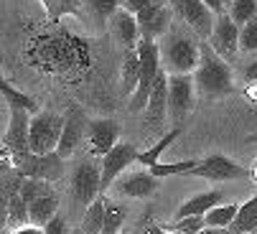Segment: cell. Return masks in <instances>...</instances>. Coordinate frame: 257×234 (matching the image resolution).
<instances>
[{"label":"cell","instance_id":"cell-1","mask_svg":"<svg viewBox=\"0 0 257 234\" xmlns=\"http://www.w3.org/2000/svg\"><path fill=\"white\" fill-rule=\"evenodd\" d=\"M196 94L201 97H224L234 92V71L227 59L219 56L209 44L201 41V59L199 69L194 71Z\"/></svg>","mask_w":257,"mask_h":234},{"label":"cell","instance_id":"cell-2","mask_svg":"<svg viewBox=\"0 0 257 234\" xmlns=\"http://www.w3.org/2000/svg\"><path fill=\"white\" fill-rule=\"evenodd\" d=\"M158 44H161V61L168 74H194L199 69L201 44L189 31L173 26Z\"/></svg>","mask_w":257,"mask_h":234},{"label":"cell","instance_id":"cell-3","mask_svg":"<svg viewBox=\"0 0 257 234\" xmlns=\"http://www.w3.org/2000/svg\"><path fill=\"white\" fill-rule=\"evenodd\" d=\"M138 56H140V66H143V74H140V84L135 89V94L130 97V112H145L148 107V99H151V92L158 82V76L163 71V61H161V44L158 41H151V38H140L138 44Z\"/></svg>","mask_w":257,"mask_h":234},{"label":"cell","instance_id":"cell-4","mask_svg":"<svg viewBox=\"0 0 257 234\" xmlns=\"http://www.w3.org/2000/svg\"><path fill=\"white\" fill-rule=\"evenodd\" d=\"M61 135H64V117L61 114H56L51 109H41L31 117V153L33 155L56 153Z\"/></svg>","mask_w":257,"mask_h":234},{"label":"cell","instance_id":"cell-5","mask_svg":"<svg viewBox=\"0 0 257 234\" xmlns=\"http://www.w3.org/2000/svg\"><path fill=\"white\" fill-rule=\"evenodd\" d=\"M102 193V166L92 158H84L71 171V196L74 204L89 209Z\"/></svg>","mask_w":257,"mask_h":234},{"label":"cell","instance_id":"cell-6","mask_svg":"<svg viewBox=\"0 0 257 234\" xmlns=\"http://www.w3.org/2000/svg\"><path fill=\"white\" fill-rule=\"evenodd\" d=\"M194 99H196L194 74H168V114L176 123V128L194 109Z\"/></svg>","mask_w":257,"mask_h":234},{"label":"cell","instance_id":"cell-7","mask_svg":"<svg viewBox=\"0 0 257 234\" xmlns=\"http://www.w3.org/2000/svg\"><path fill=\"white\" fill-rule=\"evenodd\" d=\"M31 112L18 109V107H8V128L3 135V148L6 153H11L13 158L31 153Z\"/></svg>","mask_w":257,"mask_h":234},{"label":"cell","instance_id":"cell-8","mask_svg":"<svg viewBox=\"0 0 257 234\" xmlns=\"http://www.w3.org/2000/svg\"><path fill=\"white\" fill-rule=\"evenodd\" d=\"M138 148L133 145V143H125V140H120L112 150H109L104 158H99V166H102V196L112 188V183L122 176V173H127V168L133 166V163H138Z\"/></svg>","mask_w":257,"mask_h":234},{"label":"cell","instance_id":"cell-9","mask_svg":"<svg viewBox=\"0 0 257 234\" xmlns=\"http://www.w3.org/2000/svg\"><path fill=\"white\" fill-rule=\"evenodd\" d=\"M13 161H16V168L21 176L36 178V181L51 183V181L61 178V173H64V158L59 153H46V155L28 153V155H21V158H13Z\"/></svg>","mask_w":257,"mask_h":234},{"label":"cell","instance_id":"cell-10","mask_svg":"<svg viewBox=\"0 0 257 234\" xmlns=\"http://www.w3.org/2000/svg\"><path fill=\"white\" fill-rule=\"evenodd\" d=\"M171 11L186 23L196 36L201 38H209L211 31H214V23H216V16L206 8L204 0H168Z\"/></svg>","mask_w":257,"mask_h":234},{"label":"cell","instance_id":"cell-11","mask_svg":"<svg viewBox=\"0 0 257 234\" xmlns=\"http://www.w3.org/2000/svg\"><path fill=\"white\" fill-rule=\"evenodd\" d=\"M194 178H204V181H214V183H229V181H239L247 176V168L239 166L237 161L227 158V155H209V158L199 161L196 168H191Z\"/></svg>","mask_w":257,"mask_h":234},{"label":"cell","instance_id":"cell-12","mask_svg":"<svg viewBox=\"0 0 257 234\" xmlns=\"http://www.w3.org/2000/svg\"><path fill=\"white\" fill-rule=\"evenodd\" d=\"M161 188V178H156L151 171H127L115 183L112 191L117 199H151Z\"/></svg>","mask_w":257,"mask_h":234},{"label":"cell","instance_id":"cell-13","mask_svg":"<svg viewBox=\"0 0 257 234\" xmlns=\"http://www.w3.org/2000/svg\"><path fill=\"white\" fill-rule=\"evenodd\" d=\"M239 26L229 18V13L224 16H216V23H214V31L211 36L206 38V44L227 61H232L237 54H239Z\"/></svg>","mask_w":257,"mask_h":234},{"label":"cell","instance_id":"cell-14","mask_svg":"<svg viewBox=\"0 0 257 234\" xmlns=\"http://www.w3.org/2000/svg\"><path fill=\"white\" fill-rule=\"evenodd\" d=\"M138 26H140V36H143V38L161 41V38L173 28L168 0H156L153 6H148L145 11H140V13H138Z\"/></svg>","mask_w":257,"mask_h":234},{"label":"cell","instance_id":"cell-15","mask_svg":"<svg viewBox=\"0 0 257 234\" xmlns=\"http://www.w3.org/2000/svg\"><path fill=\"white\" fill-rule=\"evenodd\" d=\"M117 143H120V125L115 120H107V117H102V120H89L87 145H89V153L94 158H104Z\"/></svg>","mask_w":257,"mask_h":234},{"label":"cell","instance_id":"cell-16","mask_svg":"<svg viewBox=\"0 0 257 234\" xmlns=\"http://www.w3.org/2000/svg\"><path fill=\"white\" fill-rule=\"evenodd\" d=\"M107 23H109V33H112L115 44H117L122 51L138 49V44H140L143 36H140V26H138V16H135V13L120 8Z\"/></svg>","mask_w":257,"mask_h":234},{"label":"cell","instance_id":"cell-17","mask_svg":"<svg viewBox=\"0 0 257 234\" xmlns=\"http://www.w3.org/2000/svg\"><path fill=\"white\" fill-rule=\"evenodd\" d=\"M87 128H89V120L79 109H69L64 114V135H61V143L56 148V153L61 158H69L82 145V140H87Z\"/></svg>","mask_w":257,"mask_h":234},{"label":"cell","instance_id":"cell-18","mask_svg":"<svg viewBox=\"0 0 257 234\" xmlns=\"http://www.w3.org/2000/svg\"><path fill=\"white\" fill-rule=\"evenodd\" d=\"M227 204L224 201V191L222 188H214V191H204V193H196V196H191L189 201H183L178 209H176V216L173 221L178 219H186V216H206L211 209Z\"/></svg>","mask_w":257,"mask_h":234},{"label":"cell","instance_id":"cell-19","mask_svg":"<svg viewBox=\"0 0 257 234\" xmlns=\"http://www.w3.org/2000/svg\"><path fill=\"white\" fill-rule=\"evenodd\" d=\"M168 114V71L163 69L158 82L151 92V99H148V107H145V117H148L151 125H161Z\"/></svg>","mask_w":257,"mask_h":234},{"label":"cell","instance_id":"cell-20","mask_svg":"<svg viewBox=\"0 0 257 234\" xmlns=\"http://www.w3.org/2000/svg\"><path fill=\"white\" fill-rule=\"evenodd\" d=\"M140 74H143V66H140V56H138V49L133 51H125L122 56V66H120V92L122 97H133L138 84H140Z\"/></svg>","mask_w":257,"mask_h":234},{"label":"cell","instance_id":"cell-21","mask_svg":"<svg viewBox=\"0 0 257 234\" xmlns=\"http://www.w3.org/2000/svg\"><path fill=\"white\" fill-rule=\"evenodd\" d=\"M28 211H31V224H36V226H46L51 219H56L59 216V196L54 193V188L46 191L36 201H31Z\"/></svg>","mask_w":257,"mask_h":234},{"label":"cell","instance_id":"cell-22","mask_svg":"<svg viewBox=\"0 0 257 234\" xmlns=\"http://www.w3.org/2000/svg\"><path fill=\"white\" fill-rule=\"evenodd\" d=\"M229 234H257V193L239 204V214L229 226Z\"/></svg>","mask_w":257,"mask_h":234},{"label":"cell","instance_id":"cell-23","mask_svg":"<svg viewBox=\"0 0 257 234\" xmlns=\"http://www.w3.org/2000/svg\"><path fill=\"white\" fill-rule=\"evenodd\" d=\"M181 135V128H173L171 133H166L158 143H153L148 150H143V153H138V163L143 166V168H153L156 163H161V155L176 143V138Z\"/></svg>","mask_w":257,"mask_h":234},{"label":"cell","instance_id":"cell-24","mask_svg":"<svg viewBox=\"0 0 257 234\" xmlns=\"http://www.w3.org/2000/svg\"><path fill=\"white\" fill-rule=\"evenodd\" d=\"M39 3L44 6L49 21H61L66 16H82L84 13V3L82 0H39Z\"/></svg>","mask_w":257,"mask_h":234},{"label":"cell","instance_id":"cell-25","mask_svg":"<svg viewBox=\"0 0 257 234\" xmlns=\"http://www.w3.org/2000/svg\"><path fill=\"white\" fill-rule=\"evenodd\" d=\"M104 209H107V196H99L89 209H84L79 229L84 234H102L104 231Z\"/></svg>","mask_w":257,"mask_h":234},{"label":"cell","instance_id":"cell-26","mask_svg":"<svg viewBox=\"0 0 257 234\" xmlns=\"http://www.w3.org/2000/svg\"><path fill=\"white\" fill-rule=\"evenodd\" d=\"M237 214H239V204H222V206L211 209L204 216V221H206L209 229H229L234 224Z\"/></svg>","mask_w":257,"mask_h":234},{"label":"cell","instance_id":"cell-27","mask_svg":"<svg viewBox=\"0 0 257 234\" xmlns=\"http://www.w3.org/2000/svg\"><path fill=\"white\" fill-rule=\"evenodd\" d=\"M0 92H3V97H6V107H18V109H26V112H31V114L41 112V109H39V102H36L33 97H28V94H23L21 89H16V87L8 84V82L0 84Z\"/></svg>","mask_w":257,"mask_h":234},{"label":"cell","instance_id":"cell-28","mask_svg":"<svg viewBox=\"0 0 257 234\" xmlns=\"http://www.w3.org/2000/svg\"><path fill=\"white\" fill-rule=\"evenodd\" d=\"M125 219H127L125 206H122L120 201H115V199H107V209H104V231H102V234H117V231L122 229Z\"/></svg>","mask_w":257,"mask_h":234},{"label":"cell","instance_id":"cell-29","mask_svg":"<svg viewBox=\"0 0 257 234\" xmlns=\"http://www.w3.org/2000/svg\"><path fill=\"white\" fill-rule=\"evenodd\" d=\"M26 224H31V211H28V204L21 199V193H16L8 201V231L26 226Z\"/></svg>","mask_w":257,"mask_h":234},{"label":"cell","instance_id":"cell-30","mask_svg":"<svg viewBox=\"0 0 257 234\" xmlns=\"http://www.w3.org/2000/svg\"><path fill=\"white\" fill-rule=\"evenodd\" d=\"M229 18L242 28L247 26L249 21L257 18V0H232V6H229Z\"/></svg>","mask_w":257,"mask_h":234},{"label":"cell","instance_id":"cell-31","mask_svg":"<svg viewBox=\"0 0 257 234\" xmlns=\"http://www.w3.org/2000/svg\"><path fill=\"white\" fill-rule=\"evenodd\" d=\"M46 191H51V186H49L46 181H36V178H23V181H21V188H18L21 199H23L26 204L36 201L39 196H44Z\"/></svg>","mask_w":257,"mask_h":234},{"label":"cell","instance_id":"cell-32","mask_svg":"<svg viewBox=\"0 0 257 234\" xmlns=\"http://www.w3.org/2000/svg\"><path fill=\"white\" fill-rule=\"evenodd\" d=\"M87 6L92 8V13L99 21H109L120 8H122V0H87Z\"/></svg>","mask_w":257,"mask_h":234},{"label":"cell","instance_id":"cell-33","mask_svg":"<svg viewBox=\"0 0 257 234\" xmlns=\"http://www.w3.org/2000/svg\"><path fill=\"white\" fill-rule=\"evenodd\" d=\"M257 51V18L242 26L239 31V54H254Z\"/></svg>","mask_w":257,"mask_h":234},{"label":"cell","instance_id":"cell-34","mask_svg":"<svg viewBox=\"0 0 257 234\" xmlns=\"http://www.w3.org/2000/svg\"><path fill=\"white\" fill-rule=\"evenodd\" d=\"M171 229L178 234H199L201 229H206V221H204V216H186V219L173 221Z\"/></svg>","mask_w":257,"mask_h":234},{"label":"cell","instance_id":"cell-35","mask_svg":"<svg viewBox=\"0 0 257 234\" xmlns=\"http://www.w3.org/2000/svg\"><path fill=\"white\" fill-rule=\"evenodd\" d=\"M44 234H71L66 216H61V214H59L56 219H51V221L44 226Z\"/></svg>","mask_w":257,"mask_h":234},{"label":"cell","instance_id":"cell-36","mask_svg":"<svg viewBox=\"0 0 257 234\" xmlns=\"http://www.w3.org/2000/svg\"><path fill=\"white\" fill-rule=\"evenodd\" d=\"M204 3H206V8L214 16H224L229 11V6H232V0H204Z\"/></svg>","mask_w":257,"mask_h":234},{"label":"cell","instance_id":"cell-37","mask_svg":"<svg viewBox=\"0 0 257 234\" xmlns=\"http://www.w3.org/2000/svg\"><path fill=\"white\" fill-rule=\"evenodd\" d=\"M153 3H156V0H122V8L138 16L140 11H145V8H148V6H153Z\"/></svg>","mask_w":257,"mask_h":234},{"label":"cell","instance_id":"cell-38","mask_svg":"<svg viewBox=\"0 0 257 234\" xmlns=\"http://www.w3.org/2000/svg\"><path fill=\"white\" fill-rule=\"evenodd\" d=\"M242 76H244V82H247V84H257V59H252V61L244 64Z\"/></svg>","mask_w":257,"mask_h":234},{"label":"cell","instance_id":"cell-39","mask_svg":"<svg viewBox=\"0 0 257 234\" xmlns=\"http://www.w3.org/2000/svg\"><path fill=\"white\" fill-rule=\"evenodd\" d=\"M8 234H44V226H36V224H26V226L11 229Z\"/></svg>","mask_w":257,"mask_h":234},{"label":"cell","instance_id":"cell-40","mask_svg":"<svg viewBox=\"0 0 257 234\" xmlns=\"http://www.w3.org/2000/svg\"><path fill=\"white\" fill-rule=\"evenodd\" d=\"M247 99H249L252 104H257V84H249V87H247Z\"/></svg>","mask_w":257,"mask_h":234},{"label":"cell","instance_id":"cell-41","mask_svg":"<svg viewBox=\"0 0 257 234\" xmlns=\"http://www.w3.org/2000/svg\"><path fill=\"white\" fill-rule=\"evenodd\" d=\"M249 176H252V178H254V181H257V163H254V166H252V171H249Z\"/></svg>","mask_w":257,"mask_h":234},{"label":"cell","instance_id":"cell-42","mask_svg":"<svg viewBox=\"0 0 257 234\" xmlns=\"http://www.w3.org/2000/svg\"><path fill=\"white\" fill-rule=\"evenodd\" d=\"M71 234H84L82 229H71Z\"/></svg>","mask_w":257,"mask_h":234},{"label":"cell","instance_id":"cell-43","mask_svg":"<svg viewBox=\"0 0 257 234\" xmlns=\"http://www.w3.org/2000/svg\"><path fill=\"white\" fill-rule=\"evenodd\" d=\"M252 140H257V138H252Z\"/></svg>","mask_w":257,"mask_h":234}]
</instances>
